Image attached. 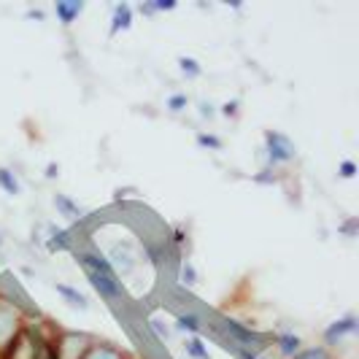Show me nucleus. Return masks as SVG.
<instances>
[{"label":"nucleus","mask_w":359,"mask_h":359,"mask_svg":"<svg viewBox=\"0 0 359 359\" xmlns=\"http://www.w3.org/2000/svg\"><path fill=\"white\" fill-rule=\"evenodd\" d=\"M73 259H76V265L84 270V276H87V281H90V287L95 289V294L108 303V306H116V303H122L127 294V287L125 281L116 276V270L114 265L108 262V257L100 249H95V246H73Z\"/></svg>","instance_id":"nucleus-1"},{"label":"nucleus","mask_w":359,"mask_h":359,"mask_svg":"<svg viewBox=\"0 0 359 359\" xmlns=\"http://www.w3.org/2000/svg\"><path fill=\"white\" fill-rule=\"evenodd\" d=\"M219 346H238L254 354H262L273 346V332H262L252 324L241 322L235 316H219L214 324H208Z\"/></svg>","instance_id":"nucleus-2"},{"label":"nucleus","mask_w":359,"mask_h":359,"mask_svg":"<svg viewBox=\"0 0 359 359\" xmlns=\"http://www.w3.org/2000/svg\"><path fill=\"white\" fill-rule=\"evenodd\" d=\"M262 144H265V160H268V168H284V165H292L297 160V146L289 138L287 133L281 130H265L262 133Z\"/></svg>","instance_id":"nucleus-3"},{"label":"nucleus","mask_w":359,"mask_h":359,"mask_svg":"<svg viewBox=\"0 0 359 359\" xmlns=\"http://www.w3.org/2000/svg\"><path fill=\"white\" fill-rule=\"evenodd\" d=\"M357 332H359V316L354 311H348V313H343L335 322H330L324 327L322 346H327L330 351H335V348H341L346 341H351Z\"/></svg>","instance_id":"nucleus-4"},{"label":"nucleus","mask_w":359,"mask_h":359,"mask_svg":"<svg viewBox=\"0 0 359 359\" xmlns=\"http://www.w3.org/2000/svg\"><path fill=\"white\" fill-rule=\"evenodd\" d=\"M54 338H57V348H60L62 359H81L95 341L87 332H73V330H57Z\"/></svg>","instance_id":"nucleus-5"},{"label":"nucleus","mask_w":359,"mask_h":359,"mask_svg":"<svg viewBox=\"0 0 359 359\" xmlns=\"http://www.w3.org/2000/svg\"><path fill=\"white\" fill-rule=\"evenodd\" d=\"M22 330H25V316L11 303H6L0 297V351L14 341Z\"/></svg>","instance_id":"nucleus-6"},{"label":"nucleus","mask_w":359,"mask_h":359,"mask_svg":"<svg viewBox=\"0 0 359 359\" xmlns=\"http://www.w3.org/2000/svg\"><path fill=\"white\" fill-rule=\"evenodd\" d=\"M133 22H135V8L130 6V3H116L114 8H111V27H108V36L116 38L119 33H127L130 27H133Z\"/></svg>","instance_id":"nucleus-7"},{"label":"nucleus","mask_w":359,"mask_h":359,"mask_svg":"<svg viewBox=\"0 0 359 359\" xmlns=\"http://www.w3.org/2000/svg\"><path fill=\"white\" fill-rule=\"evenodd\" d=\"M84 8H87V3L84 0H54L52 11L57 22L62 25V27H71L76 19L84 14Z\"/></svg>","instance_id":"nucleus-8"},{"label":"nucleus","mask_w":359,"mask_h":359,"mask_svg":"<svg viewBox=\"0 0 359 359\" xmlns=\"http://www.w3.org/2000/svg\"><path fill=\"white\" fill-rule=\"evenodd\" d=\"M46 230L49 235L43 238V249L49 254H57V252H73V233L71 230H62V227H57V224H46Z\"/></svg>","instance_id":"nucleus-9"},{"label":"nucleus","mask_w":359,"mask_h":359,"mask_svg":"<svg viewBox=\"0 0 359 359\" xmlns=\"http://www.w3.org/2000/svg\"><path fill=\"white\" fill-rule=\"evenodd\" d=\"M52 205H54V211H57V216H62L65 222H73V224H76V222L84 219V208H81L71 195H65V192H54Z\"/></svg>","instance_id":"nucleus-10"},{"label":"nucleus","mask_w":359,"mask_h":359,"mask_svg":"<svg viewBox=\"0 0 359 359\" xmlns=\"http://www.w3.org/2000/svg\"><path fill=\"white\" fill-rule=\"evenodd\" d=\"M273 346H276V351H278V357L284 359H292L306 343H303V338L297 335V332H292V330H284V332H276L273 335Z\"/></svg>","instance_id":"nucleus-11"},{"label":"nucleus","mask_w":359,"mask_h":359,"mask_svg":"<svg viewBox=\"0 0 359 359\" xmlns=\"http://www.w3.org/2000/svg\"><path fill=\"white\" fill-rule=\"evenodd\" d=\"M81 359H130V354L127 351H122L119 346H114V343L108 341H92V346L84 351V357Z\"/></svg>","instance_id":"nucleus-12"},{"label":"nucleus","mask_w":359,"mask_h":359,"mask_svg":"<svg viewBox=\"0 0 359 359\" xmlns=\"http://www.w3.org/2000/svg\"><path fill=\"white\" fill-rule=\"evenodd\" d=\"M54 292H57L71 308H76V311H90V297H87L84 292H79L76 287H71V284L57 281V284H54Z\"/></svg>","instance_id":"nucleus-13"},{"label":"nucleus","mask_w":359,"mask_h":359,"mask_svg":"<svg viewBox=\"0 0 359 359\" xmlns=\"http://www.w3.org/2000/svg\"><path fill=\"white\" fill-rule=\"evenodd\" d=\"M173 330L181 332V335H200V332L205 330V322H203V316H200V313L187 311V313H179V316H176Z\"/></svg>","instance_id":"nucleus-14"},{"label":"nucleus","mask_w":359,"mask_h":359,"mask_svg":"<svg viewBox=\"0 0 359 359\" xmlns=\"http://www.w3.org/2000/svg\"><path fill=\"white\" fill-rule=\"evenodd\" d=\"M184 354L189 359H211L208 343L203 341V335H187L184 338Z\"/></svg>","instance_id":"nucleus-15"},{"label":"nucleus","mask_w":359,"mask_h":359,"mask_svg":"<svg viewBox=\"0 0 359 359\" xmlns=\"http://www.w3.org/2000/svg\"><path fill=\"white\" fill-rule=\"evenodd\" d=\"M176 278H179L181 287H187V289H195V287H198L200 273H198V268L192 265V259H187V257L181 259L179 268H176Z\"/></svg>","instance_id":"nucleus-16"},{"label":"nucleus","mask_w":359,"mask_h":359,"mask_svg":"<svg viewBox=\"0 0 359 359\" xmlns=\"http://www.w3.org/2000/svg\"><path fill=\"white\" fill-rule=\"evenodd\" d=\"M176 65H179L181 76H187L189 81H195V79H200V76H203V65H200L195 57L179 54V57H176Z\"/></svg>","instance_id":"nucleus-17"},{"label":"nucleus","mask_w":359,"mask_h":359,"mask_svg":"<svg viewBox=\"0 0 359 359\" xmlns=\"http://www.w3.org/2000/svg\"><path fill=\"white\" fill-rule=\"evenodd\" d=\"M0 189H3L6 195H11V198L22 195V184H19L17 173H14L11 168H0Z\"/></svg>","instance_id":"nucleus-18"},{"label":"nucleus","mask_w":359,"mask_h":359,"mask_svg":"<svg viewBox=\"0 0 359 359\" xmlns=\"http://www.w3.org/2000/svg\"><path fill=\"white\" fill-rule=\"evenodd\" d=\"M292 359H338V357H335V351H330L327 346L319 343V346H303Z\"/></svg>","instance_id":"nucleus-19"},{"label":"nucleus","mask_w":359,"mask_h":359,"mask_svg":"<svg viewBox=\"0 0 359 359\" xmlns=\"http://www.w3.org/2000/svg\"><path fill=\"white\" fill-rule=\"evenodd\" d=\"M195 144L200 149H208V151H222L224 149V141L219 135H214V133H205V130H200L198 135H195Z\"/></svg>","instance_id":"nucleus-20"},{"label":"nucleus","mask_w":359,"mask_h":359,"mask_svg":"<svg viewBox=\"0 0 359 359\" xmlns=\"http://www.w3.org/2000/svg\"><path fill=\"white\" fill-rule=\"evenodd\" d=\"M189 95L187 92H173V95H168V100H165V108L170 111V114H181V111H187L189 108Z\"/></svg>","instance_id":"nucleus-21"},{"label":"nucleus","mask_w":359,"mask_h":359,"mask_svg":"<svg viewBox=\"0 0 359 359\" xmlns=\"http://www.w3.org/2000/svg\"><path fill=\"white\" fill-rule=\"evenodd\" d=\"M168 243H170L176 252H184V246L189 243V233L184 230V224H176V227H173V233L168 235Z\"/></svg>","instance_id":"nucleus-22"},{"label":"nucleus","mask_w":359,"mask_h":359,"mask_svg":"<svg viewBox=\"0 0 359 359\" xmlns=\"http://www.w3.org/2000/svg\"><path fill=\"white\" fill-rule=\"evenodd\" d=\"M252 179H254V184H262V187H273V184H278V179H281V176H278V170H276V168H268V165H265V168H262L259 173H254Z\"/></svg>","instance_id":"nucleus-23"},{"label":"nucleus","mask_w":359,"mask_h":359,"mask_svg":"<svg viewBox=\"0 0 359 359\" xmlns=\"http://www.w3.org/2000/svg\"><path fill=\"white\" fill-rule=\"evenodd\" d=\"M216 114H219V116H224V119H238V116H241V100L233 97V100L222 103V106L216 108Z\"/></svg>","instance_id":"nucleus-24"},{"label":"nucleus","mask_w":359,"mask_h":359,"mask_svg":"<svg viewBox=\"0 0 359 359\" xmlns=\"http://www.w3.org/2000/svg\"><path fill=\"white\" fill-rule=\"evenodd\" d=\"M338 176L346 181H351L354 176H357V162L354 160H343L341 165H338Z\"/></svg>","instance_id":"nucleus-25"},{"label":"nucleus","mask_w":359,"mask_h":359,"mask_svg":"<svg viewBox=\"0 0 359 359\" xmlns=\"http://www.w3.org/2000/svg\"><path fill=\"white\" fill-rule=\"evenodd\" d=\"M338 233L341 235H346V238H357V233H359V222L351 216V219H346L343 224H338Z\"/></svg>","instance_id":"nucleus-26"},{"label":"nucleus","mask_w":359,"mask_h":359,"mask_svg":"<svg viewBox=\"0 0 359 359\" xmlns=\"http://www.w3.org/2000/svg\"><path fill=\"white\" fill-rule=\"evenodd\" d=\"M227 354H233L235 359H265L262 354H254V351H246V348H238V346H222Z\"/></svg>","instance_id":"nucleus-27"},{"label":"nucleus","mask_w":359,"mask_h":359,"mask_svg":"<svg viewBox=\"0 0 359 359\" xmlns=\"http://www.w3.org/2000/svg\"><path fill=\"white\" fill-rule=\"evenodd\" d=\"M141 17H146V19H154L157 17V8H154V0H144V3H138V6H133Z\"/></svg>","instance_id":"nucleus-28"},{"label":"nucleus","mask_w":359,"mask_h":359,"mask_svg":"<svg viewBox=\"0 0 359 359\" xmlns=\"http://www.w3.org/2000/svg\"><path fill=\"white\" fill-rule=\"evenodd\" d=\"M198 114L203 116V119H214V116H216V106L211 103V100H200V103H198Z\"/></svg>","instance_id":"nucleus-29"},{"label":"nucleus","mask_w":359,"mask_h":359,"mask_svg":"<svg viewBox=\"0 0 359 359\" xmlns=\"http://www.w3.org/2000/svg\"><path fill=\"white\" fill-rule=\"evenodd\" d=\"M46 17H49V14H46L43 8H27V11H25V19H27V22H46Z\"/></svg>","instance_id":"nucleus-30"},{"label":"nucleus","mask_w":359,"mask_h":359,"mask_svg":"<svg viewBox=\"0 0 359 359\" xmlns=\"http://www.w3.org/2000/svg\"><path fill=\"white\" fill-rule=\"evenodd\" d=\"M154 8H157V14H165V11H176L179 3L176 0H154Z\"/></svg>","instance_id":"nucleus-31"},{"label":"nucleus","mask_w":359,"mask_h":359,"mask_svg":"<svg viewBox=\"0 0 359 359\" xmlns=\"http://www.w3.org/2000/svg\"><path fill=\"white\" fill-rule=\"evenodd\" d=\"M151 330L157 332V338H160V341H168V338H170V330H168L160 319H151Z\"/></svg>","instance_id":"nucleus-32"},{"label":"nucleus","mask_w":359,"mask_h":359,"mask_svg":"<svg viewBox=\"0 0 359 359\" xmlns=\"http://www.w3.org/2000/svg\"><path fill=\"white\" fill-rule=\"evenodd\" d=\"M57 176H60V165H57V162H49V165H46V170H43V179L54 181Z\"/></svg>","instance_id":"nucleus-33"},{"label":"nucleus","mask_w":359,"mask_h":359,"mask_svg":"<svg viewBox=\"0 0 359 359\" xmlns=\"http://www.w3.org/2000/svg\"><path fill=\"white\" fill-rule=\"evenodd\" d=\"M0 249H3V235H0Z\"/></svg>","instance_id":"nucleus-34"}]
</instances>
